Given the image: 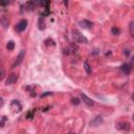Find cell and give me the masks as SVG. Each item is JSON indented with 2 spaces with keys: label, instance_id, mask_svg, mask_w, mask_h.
<instances>
[{
  "label": "cell",
  "instance_id": "obj_1",
  "mask_svg": "<svg viewBox=\"0 0 134 134\" xmlns=\"http://www.w3.org/2000/svg\"><path fill=\"white\" fill-rule=\"evenodd\" d=\"M72 39H73L74 42H78V43H87V39L79 30L72 31Z\"/></svg>",
  "mask_w": 134,
  "mask_h": 134
},
{
  "label": "cell",
  "instance_id": "obj_2",
  "mask_svg": "<svg viewBox=\"0 0 134 134\" xmlns=\"http://www.w3.org/2000/svg\"><path fill=\"white\" fill-rule=\"evenodd\" d=\"M130 123H128V121H121V123H117L116 124V129H118V130H123V131H130Z\"/></svg>",
  "mask_w": 134,
  "mask_h": 134
},
{
  "label": "cell",
  "instance_id": "obj_3",
  "mask_svg": "<svg viewBox=\"0 0 134 134\" xmlns=\"http://www.w3.org/2000/svg\"><path fill=\"white\" fill-rule=\"evenodd\" d=\"M24 56H25V50H21L20 53L18 55V57L16 58V61H15V63H14V65H13V67L12 68H15L17 66H19V65L22 63V61L24 59Z\"/></svg>",
  "mask_w": 134,
  "mask_h": 134
},
{
  "label": "cell",
  "instance_id": "obj_4",
  "mask_svg": "<svg viewBox=\"0 0 134 134\" xmlns=\"http://www.w3.org/2000/svg\"><path fill=\"white\" fill-rule=\"evenodd\" d=\"M26 26H27V21L26 20H21V21H19V22L17 23L16 30L18 31V33H22V31L26 28Z\"/></svg>",
  "mask_w": 134,
  "mask_h": 134
},
{
  "label": "cell",
  "instance_id": "obj_5",
  "mask_svg": "<svg viewBox=\"0 0 134 134\" xmlns=\"http://www.w3.org/2000/svg\"><path fill=\"white\" fill-rule=\"evenodd\" d=\"M17 80H18V75H17L16 73H12V74H9L8 77L5 84L8 85V86H9V85H13V84H15V83L17 82Z\"/></svg>",
  "mask_w": 134,
  "mask_h": 134
},
{
  "label": "cell",
  "instance_id": "obj_6",
  "mask_svg": "<svg viewBox=\"0 0 134 134\" xmlns=\"http://www.w3.org/2000/svg\"><path fill=\"white\" fill-rule=\"evenodd\" d=\"M102 123H103V117H102L101 115H97V116H95V117L92 119L91 121H90V126H92V127H97V126L101 125Z\"/></svg>",
  "mask_w": 134,
  "mask_h": 134
},
{
  "label": "cell",
  "instance_id": "obj_7",
  "mask_svg": "<svg viewBox=\"0 0 134 134\" xmlns=\"http://www.w3.org/2000/svg\"><path fill=\"white\" fill-rule=\"evenodd\" d=\"M81 97H82V99L84 101V103L87 105V106H89V107H92L94 105V102L92 101L90 97H88L86 95V94H84V93H81Z\"/></svg>",
  "mask_w": 134,
  "mask_h": 134
},
{
  "label": "cell",
  "instance_id": "obj_8",
  "mask_svg": "<svg viewBox=\"0 0 134 134\" xmlns=\"http://www.w3.org/2000/svg\"><path fill=\"white\" fill-rule=\"evenodd\" d=\"M80 26L83 28H91L93 26V23L90 22L88 20H82V21H80Z\"/></svg>",
  "mask_w": 134,
  "mask_h": 134
},
{
  "label": "cell",
  "instance_id": "obj_9",
  "mask_svg": "<svg viewBox=\"0 0 134 134\" xmlns=\"http://www.w3.org/2000/svg\"><path fill=\"white\" fill-rule=\"evenodd\" d=\"M121 70L123 72H125L126 74H129L131 72V65L127 64V63H126V64H123L121 66Z\"/></svg>",
  "mask_w": 134,
  "mask_h": 134
},
{
  "label": "cell",
  "instance_id": "obj_10",
  "mask_svg": "<svg viewBox=\"0 0 134 134\" xmlns=\"http://www.w3.org/2000/svg\"><path fill=\"white\" fill-rule=\"evenodd\" d=\"M83 66H84V68H85V70H86V72L87 73H91V68H90V66H89V64H88V62H87V61H85L84 62V64H83Z\"/></svg>",
  "mask_w": 134,
  "mask_h": 134
},
{
  "label": "cell",
  "instance_id": "obj_11",
  "mask_svg": "<svg viewBox=\"0 0 134 134\" xmlns=\"http://www.w3.org/2000/svg\"><path fill=\"white\" fill-rule=\"evenodd\" d=\"M6 48H8V50H13L15 48V42L14 41H9L8 44H6Z\"/></svg>",
  "mask_w": 134,
  "mask_h": 134
},
{
  "label": "cell",
  "instance_id": "obj_12",
  "mask_svg": "<svg viewBox=\"0 0 134 134\" xmlns=\"http://www.w3.org/2000/svg\"><path fill=\"white\" fill-rule=\"evenodd\" d=\"M45 28V23H44V19L40 18L39 19V30H44Z\"/></svg>",
  "mask_w": 134,
  "mask_h": 134
},
{
  "label": "cell",
  "instance_id": "obj_13",
  "mask_svg": "<svg viewBox=\"0 0 134 134\" xmlns=\"http://www.w3.org/2000/svg\"><path fill=\"white\" fill-rule=\"evenodd\" d=\"M4 75H5V70H4V67L1 65L0 66V81L4 79Z\"/></svg>",
  "mask_w": 134,
  "mask_h": 134
},
{
  "label": "cell",
  "instance_id": "obj_14",
  "mask_svg": "<svg viewBox=\"0 0 134 134\" xmlns=\"http://www.w3.org/2000/svg\"><path fill=\"white\" fill-rule=\"evenodd\" d=\"M0 23L3 25V27H8V25H9V21H6L5 17H2V18L0 19Z\"/></svg>",
  "mask_w": 134,
  "mask_h": 134
},
{
  "label": "cell",
  "instance_id": "obj_15",
  "mask_svg": "<svg viewBox=\"0 0 134 134\" xmlns=\"http://www.w3.org/2000/svg\"><path fill=\"white\" fill-rule=\"evenodd\" d=\"M71 103L75 105V106H78V105H80V103H81V101H80L78 97H72L71 99Z\"/></svg>",
  "mask_w": 134,
  "mask_h": 134
},
{
  "label": "cell",
  "instance_id": "obj_16",
  "mask_svg": "<svg viewBox=\"0 0 134 134\" xmlns=\"http://www.w3.org/2000/svg\"><path fill=\"white\" fill-rule=\"evenodd\" d=\"M133 26H134V22H130V35L131 37H134V31H133Z\"/></svg>",
  "mask_w": 134,
  "mask_h": 134
},
{
  "label": "cell",
  "instance_id": "obj_17",
  "mask_svg": "<svg viewBox=\"0 0 134 134\" xmlns=\"http://www.w3.org/2000/svg\"><path fill=\"white\" fill-rule=\"evenodd\" d=\"M111 33L113 34V35H115V36H116V35H118V34H119V30H118L117 27H112Z\"/></svg>",
  "mask_w": 134,
  "mask_h": 134
},
{
  "label": "cell",
  "instance_id": "obj_18",
  "mask_svg": "<svg viewBox=\"0 0 134 134\" xmlns=\"http://www.w3.org/2000/svg\"><path fill=\"white\" fill-rule=\"evenodd\" d=\"M52 92H49V91H47V92H45V93H43L42 95H41V97H44V96H47V95H52Z\"/></svg>",
  "mask_w": 134,
  "mask_h": 134
},
{
  "label": "cell",
  "instance_id": "obj_19",
  "mask_svg": "<svg viewBox=\"0 0 134 134\" xmlns=\"http://www.w3.org/2000/svg\"><path fill=\"white\" fill-rule=\"evenodd\" d=\"M9 1H0V5H8Z\"/></svg>",
  "mask_w": 134,
  "mask_h": 134
},
{
  "label": "cell",
  "instance_id": "obj_20",
  "mask_svg": "<svg viewBox=\"0 0 134 134\" xmlns=\"http://www.w3.org/2000/svg\"><path fill=\"white\" fill-rule=\"evenodd\" d=\"M33 114H34V112H28L27 113V118H33Z\"/></svg>",
  "mask_w": 134,
  "mask_h": 134
},
{
  "label": "cell",
  "instance_id": "obj_21",
  "mask_svg": "<svg viewBox=\"0 0 134 134\" xmlns=\"http://www.w3.org/2000/svg\"><path fill=\"white\" fill-rule=\"evenodd\" d=\"M3 104H4L3 99H2V97H0V107H2V106H3Z\"/></svg>",
  "mask_w": 134,
  "mask_h": 134
},
{
  "label": "cell",
  "instance_id": "obj_22",
  "mask_svg": "<svg viewBox=\"0 0 134 134\" xmlns=\"http://www.w3.org/2000/svg\"><path fill=\"white\" fill-rule=\"evenodd\" d=\"M124 53H125L126 56H129V55H130V50H129V49H126L125 52H124Z\"/></svg>",
  "mask_w": 134,
  "mask_h": 134
},
{
  "label": "cell",
  "instance_id": "obj_23",
  "mask_svg": "<svg viewBox=\"0 0 134 134\" xmlns=\"http://www.w3.org/2000/svg\"><path fill=\"white\" fill-rule=\"evenodd\" d=\"M30 96H31V97H33V96H36V92H35V91H31Z\"/></svg>",
  "mask_w": 134,
  "mask_h": 134
},
{
  "label": "cell",
  "instance_id": "obj_24",
  "mask_svg": "<svg viewBox=\"0 0 134 134\" xmlns=\"http://www.w3.org/2000/svg\"><path fill=\"white\" fill-rule=\"evenodd\" d=\"M67 134H75V133H72V132H70V133H67Z\"/></svg>",
  "mask_w": 134,
  "mask_h": 134
}]
</instances>
